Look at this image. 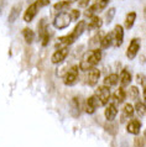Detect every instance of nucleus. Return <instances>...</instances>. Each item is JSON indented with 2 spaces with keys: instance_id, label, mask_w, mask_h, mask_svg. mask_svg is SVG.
<instances>
[{
  "instance_id": "1",
  "label": "nucleus",
  "mask_w": 146,
  "mask_h": 147,
  "mask_svg": "<svg viewBox=\"0 0 146 147\" xmlns=\"http://www.w3.org/2000/svg\"><path fill=\"white\" fill-rule=\"evenodd\" d=\"M86 27H87V24H86L84 20H80V21H78V22H77V25H76V27L73 28L72 32H70L67 36H62V37L58 38L57 48L68 47V46H71L72 43H74L76 41L83 35V32L86 31Z\"/></svg>"
},
{
  "instance_id": "2",
  "label": "nucleus",
  "mask_w": 146,
  "mask_h": 147,
  "mask_svg": "<svg viewBox=\"0 0 146 147\" xmlns=\"http://www.w3.org/2000/svg\"><path fill=\"white\" fill-rule=\"evenodd\" d=\"M102 48H94V50H91L88 51L86 55L83 56L82 61H80L79 63V69L80 71H88V69H91L93 67H95L97 64L100 62V59H102Z\"/></svg>"
},
{
  "instance_id": "3",
  "label": "nucleus",
  "mask_w": 146,
  "mask_h": 147,
  "mask_svg": "<svg viewBox=\"0 0 146 147\" xmlns=\"http://www.w3.org/2000/svg\"><path fill=\"white\" fill-rule=\"evenodd\" d=\"M95 98L97 100H98V104L99 107H104L105 104L109 103V100H110V89H109V87H107V85H99L98 88L95 89Z\"/></svg>"
},
{
  "instance_id": "4",
  "label": "nucleus",
  "mask_w": 146,
  "mask_h": 147,
  "mask_svg": "<svg viewBox=\"0 0 146 147\" xmlns=\"http://www.w3.org/2000/svg\"><path fill=\"white\" fill-rule=\"evenodd\" d=\"M109 1H110V0H95L94 4H93L92 6H87L86 7L84 16L91 19L93 15H95V14H98V13H102L105 7H107Z\"/></svg>"
},
{
  "instance_id": "5",
  "label": "nucleus",
  "mask_w": 146,
  "mask_h": 147,
  "mask_svg": "<svg viewBox=\"0 0 146 147\" xmlns=\"http://www.w3.org/2000/svg\"><path fill=\"white\" fill-rule=\"evenodd\" d=\"M72 22L70 14H67L66 11H61L58 13V15H56V18L53 20V26L57 28V30H63L70 26V24Z\"/></svg>"
},
{
  "instance_id": "6",
  "label": "nucleus",
  "mask_w": 146,
  "mask_h": 147,
  "mask_svg": "<svg viewBox=\"0 0 146 147\" xmlns=\"http://www.w3.org/2000/svg\"><path fill=\"white\" fill-rule=\"evenodd\" d=\"M99 77H100V71L98 68L93 67L87 71V76L84 78V83L89 87H95L97 83L99 82Z\"/></svg>"
},
{
  "instance_id": "7",
  "label": "nucleus",
  "mask_w": 146,
  "mask_h": 147,
  "mask_svg": "<svg viewBox=\"0 0 146 147\" xmlns=\"http://www.w3.org/2000/svg\"><path fill=\"white\" fill-rule=\"evenodd\" d=\"M77 80H78V67H77V66H72L66 73H64L63 83L66 85H68V87H71V85L74 84Z\"/></svg>"
},
{
  "instance_id": "8",
  "label": "nucleus",
  "mask_w": 146,
  "mask_h": 147,
  "mask_svg": "<svg viewBox=\"0 0 146 147\" xmlns=\"http://www.w3.org/2000/svg\"><path fill=\"white\" fill-rule=\"evenodd\" d=\"M124 41V27L121 25H115V28L113 30V46L115 48L120 47Z\"/></svg>"
},
{
  "instance_id": "9",
  "label": "nucleus",
  "mask_w": 146,
  "mask_h": 147,
  "mask_svg": "<svg viewBox=\"0 0 146 147\" xmlns=\"http://www.w3.org/2000/svg\"><path fill=\"white\" fill-rule=\"evenodd\" d=\"M68 56V47H62V48H57L53 55L51 57V62L53 64H59L62 63L64 59H66V57Z\"/></svg>"
},
{
  "instance_id": "10",
  "label": "nucleus",
  "mask_w": 146,
  "mask_h": 147,
  "mask_svg": "<svg viewBox=\"0 0 146 147\" xmlns=\"http://www.w3.org/2000/svg\"><path fill=\"white\" fill-rule=\"evenodd\" d=\"M140 50V40L139 38H132L129 43L128 51H126V57L129 59H134L139 53Z\"/></svg>"
},
{
  "instance_id": "11",
  "label": "nucleus",
  "mask_w": 146,
  "mask_h": 147,
  "mask_svg": "<svg viewBox=\"0 0 146 147\" xmlns=\"http://www.w3.org/2000/svg\"><path fill=\"white\" fill-rule=\"evenodd\" d=\"M98 107H99V104H98V100H97L95 95H92L84 103V111L87 114H94Z\"/></svg>"
},
{
  "instance_id": "12",
  "label": "nucleus",
  "mask_w": 146,
  "mask_h": 147,
  "mask_svg": "<svg viewBox=\"0 0 146 147\" xmlns=\"http://www.w3.org/2000/svg\"><path fill=\"white\" fill-rule=\"evenodd\" d=\"M125 98H126V93H125V88H121L119 87L116 89V90L114 92L110 95V99L113 103H115L116 105H119V104H123L124 101H125Z\"/></svg>"
},
{
  "instance_id": "13",
  "label": "nucleus",
  "mask_w": 146,
  "mask_h": 147,
  "mask_svg": "<svg viewBox=\"0 0 146 147\" xmlns=\"http://www.w3.org/2000/svg\"><path fill=\"white\" fill-rule=\"evenodd\" d=\"M104 115H105V119L108 121H114L115 117L118 115V105L115 103H109L105 108V111H104Z\"/></svg>"
},
{
  "instance_id": "14",
  "label": "nucleus",
  "mask_w": 146,
  "mask_h": 147,
  "mask_svg": "<svg viewBox=\"0 0 146 147\" xmlns=\"http://www.w3.org/2000/svg\"><path fill=\"white\" fill-rule=\"evenodd\" d=\"M37 13H39V7H37V5H36V3L31 4V5L26 9L25 14H24V21L25 22H31L32 20L36 18Z\"/></svg>"
},
{
  "instance_id": "15",
  "label": "nucleus",
  "mask_w": 146,
  "mask_h": 147,
  "mask_svg": "<svg viewBox=\"0 0 146 147\" xmlns=\"http://www.w3.org/2000/svg\"><path fill=\"white\" fill-rule=\"evenodd\" d=\"M134 107L131 104H129L126 103L124 105V108H123V111H121V116H120V122L121 124H124L125 121H128V120H130L131 117H134Z\"/></svg>"
},
{
  "instance_id": "16",
  "label": "nucleus",
  "mask_w": 146,
  "mask_h": 147,
  "mask_svg": "<svg viewBox=\"0 0 146 147\" xmlns=\"http://www.w3.org/2000/svg\"><path fill=\"white\" fill-rule=\"evenodd\" d=\"M131 80H132L131 73L129 72L126 68H124L123 71H121L120 76H119L120 87H121V88H126V87H129V85H130V83H131Z\"/></svg>"
},
{
  "instance_id": "17",
  "label": "nucleus",
  "mask_w": 146,
  "mask_h": 147,
  "mask_svg": "<svg viewBox=\"0 0 146 147\" xmlns=\"http://www.w3.org/2000/svg\"><path fill=\"white\" fill-rule=\"evenodd\" d=\"M140 130H141V121L131 117L128 126H126V131L129 134H131V135H139Z\"/></svg>"
},
{
  "instance_id": "18",
  "label": "nucleus",
  "mask_w": 146,
  "mask_h": 147,
  "mask_svg": "<svg viewBox=\"0 0 146 147\" xmlns=\"http://www.w3.org/2000/svg\"><path fill=\"white\" fill-rule=\"evenodd\" d=\"M70 110H71V115L73 117H78L80 115V99L78 96L73 98L70 104Z\"/></svg>"
},
{
  "instance_id": "19",
  "label": "nucleus",
  "mask_w": 146,
  "mask_h": 147,
  "mask_svg": "<svg viewBox=\"0 0 146 147\" xmlns=\"http://www.w3.org/2000/svg\"><path fill=\"white\" fill-rule=\"evenodd\" d=\"M102 25H103L102 19H100L99 16H97V15H93L91 18V21H89V24L87 26H88L89 31H95V30H99V28L102 27Z\"/></svg>"
},
{
  "instance_id": "20",
  "label": "nucleus",
  "mask_w": 146,
  "mask_h": 147,
  "mask_svg": "<svg viewBox=\"0 0 146 147\" xmlns=\"http://www.w3.org/2000/svg\"><path fill=\"white\" fill-rule=\"evenodd\" d=\"M110 46H113V32L104 34L102 40H100V48L102 50H108Z\"/></svg>"
},
{
  "instance_id": "21",
  "label": "nucleus",
  "mask_w": 146,
  "mask_h": 147,
  "mask_svg": "<svg viewBox=\"0 0 146 147\" xmlns=\"http://www.w3.org/2000/svg\"><path fill=\"white\" fill-rule=\"evenodd\" d=\"M103 35H104V32L99 31L95 36H92L91 40H89V42H88V46L91 47V50H94V48H98L100 46V40H102Z\"/></svg>"
},
{
  "instance_id": "22",
  "label": "nucleus",
  "mask_w": 146,
  "mask_h": 147,
  "mask_svg": "<svg viewBox=\"0 0 146 147\" xmlns=\"http://www.w3.org/2000/svg\"><path fill=\"white\" fill-rule=\"evenodd\" d=\"M118 82H119V76L116 73H112V74H109L104 78L103 84L107 85V87H115L118 84Z\"/></svg>"
},
{
  "instance_id": "23",
  "label": "nucleus",
  "mask_w": 146,
  "mask_h": 147,
  "mask_svg": "<svg viewBox=\"0 0 146 147\" xmlns=\"http://www.w3.org/2000/svg\"><path fill=\"white\" fill-rule=\"evenodd\" d=\"M136 21V13L135 11H130L126 18H125V21H124V25H125V28L126 30H130V28L134 26V24Z\"/></svg>"
},
{
  "instance_id": "24",
  "label": "nucleus",
  "mask_w": 146,
  "mask_h": 147,
  "mask_svg": "<svg viewBox=\"0 0 146 147\" xmlns=\"http://www.w3.org/2000/svg\"><path fill=\"white\" fill-rule=\"evenodd\" d=\"M22 36H24L25 42L29 43V45H31L32 42H34V40H35V32L29 27H26V28H24L22 30Z\"/></svg>"
},
{
  "instance_id": "25",
  "label": "nucleus",
  "mask_w": 146,
  "mask_h": 147,
  "mask_svg": "<svg viewBox=\"0 0 146 147\" xmlns=\"http://www.w3.org/2000/svg\"><path fill=\"white\" fill-rule=\"evenodd\" d=\"M70 6H71V1H58L53 5V10L56 13H61V11H66Z\"/></svg>"
},
{
  "instance_id": "26",
  "label": "nucleus",
  "mask_w": 146,
  "mask_h": 147,
  "mask_svg": "<svg viewBox=\"0 0 146 147\" xmlns=\"http://www.w3.org/2000/svg\"><path fill=\"white\" fill-rule=\"evenodd\" d=\"M48 34V30H47V22L46 20H41V21L39 22V38L41 40L45 35Z\"/></svg>"
},
{
  "instance_id": "27",
  "label": "nucleus",
  "mask_w": 146,
  "mask_h": 147,
  "mask_svg": "<svg viewBox=\"0 0 146 147\" xmlns=\"http://www.w3.org/2000/svg\"><path fill=\"white\" fill-rule=\"evenodd\" d=\"M134 110L137 113V115L143 117L145 115V113H146V107H145V104L143 103V101H140L139 99H137L136 103H135V107H134Z\"/></svg>"
},
{
  "instance_id": "28",
  "label": "nucleus",
  "mask_w": 146,
  "mask_h": 147,
  "mask_svg": "<svg viewBox=\"0 0 146 147\" xmlns=\"http://www.w3.org/2000/svg\"><path fill=\"white\" fill-rule=\"evenodd\" d=\"M115 13H116L115 6H112L107 10V13H105V24H107V25H109V24L113 21V19L115 18Z\"/></svg>"
},
{
  "instance_id": "29",
  "label": "nucleus",
  "mask_w": 146,
  "mask_h": 147,
  "mask_svg": "<svg viewBox=\"0 0 146 147\" xmlns=\"http://www.w3.org/2000/svg\"><path fill=\"white\" fill-rule=\"evenodd\" d=\"M20 10H21V7L20 5H15L13 9H11V13L9 15V22H14L16 19H18V16L20 14Z\"/></svg>"
},
{
  "instance_id": "30",
  "label": "nucleus",
  "mask_w": 146,
  "mask_h": 147,
  "mask_svg": "<svg viewBox=\"0 0 146 147\" xmlns=\"http://www.w3.org/2000/svg\"><path fill=\"white\" fill-rule=\"evenodd\" d=\"M129 96H130V99H132V100L139 99V89H137V87L132 85V87L129 88Z\"/></svg>"
},
{
  "instance_id": "31",
  "label": "nucleus",
  "mask_w": 146,
  "mask_h": 147,
  "mask_svg": "<svg viewBox=\"0 0 146 147\" xmlns=\"http://www.w3.org/2000/svg\"><path fill=\"white\" fill-rule=\"evenodd\" d=\"M70 16H71L72 21H77V20L79 19V16H80V11L78 9H73V10H71Z\"/></svg>"
},
{
  "instance_id": "32",
  "label": "nucleus",
  "mask_w": 146,
  "mask_h": 147,
  "mask_svg": "<svg viewBox=\"0 0 146 147\" xmlns=\"http://www.w3.org/2000/svg\"><path fill=\"white\" fill-rule=\"evenodd\" d=\"M134 145H135V146H144L145 145V138H144V136H135Z\"/></svg>"
},
{
  "instance_id": "33",
  "label": "nucleus",
  "mask_w": 146,
  "mask_h": 147,
  "mask_svg": "<svg viewBox=\"0 0 146 147\" xmlns=\"http://www.w3.org/2000/svg\"><path fill=\"white\" fill-rule=\"evenodd\" d=\"M48 4H50V0H37V1H36V5H37L39 9H41V7L47 6Z\"/></svg>"
},
{
  "instance_id": "34",
  "label": "nucleus",
  "mask_w": 146,
  "mask_h": 147,
  "mask_svg": "<svg viewBox=\"0 0 146 147\" xmlns=\"http://www.w3.org/2000/svg\"><path fill=\"white\" fill-rule=\"evenodd\" d=\"M136 79H137V82H139L141 85H144V84L146 83V77L143 74V73H139V74H137V77H136Z\"/></svg>"
},
{
  "instance_id": "35",
  "label": "nucleus",
  "mask_w": 146,
  "mask_h": 147,
  "mask_svg": "<svg viewBox=\"0 0 146 147\" xmlns=\"http://www.w3.org/2000/svg\"><path fill=\"white\" fill-rule=\"evenodd\" d=\"M89 3H91V0H78V6L86 9L87 6H89Z\"/></svg>"
},
{
  "instance_id": "36",
  "label": "nucleus",
  "mask_w": 146,
  "mask_h": 147,
  "mask_svg": "<svg viewBox=\"0 0 146 147\" xmlns=\"http://www.w3.org/2000/svg\"><path fill=\"white\" fill-rule=\"evenodd\" d=\"M105 129H107V130L113 129L112 131H110V134H116V132H118V127H116V125H114V124H108V125H105Z\"/></svg>"
},
{
  "instance_id": "37",
  "label": "nucleus",
  "mask_w": 146,
  "mask_h": 147,
  "mask_svg": "<svg viewBox=\"0 0 146 147\" xmlns=\"http://www.w3.org/2000/svg\"><path fill=\"white\" fill-rule=\"evenodd\" d=\"M144 87V100H145V103H146V83L143 85Z\"/></svg>"
},
{
  "instance_id": "38",
  "label": "nucleus",
  "mask_w": 146,
  "mask_h": 147,
  "mask_svg": "<svg viewBox=\"0 0 146 147\" xmlns=\"http://www.w3.org/2000/svg\"><path fill=\"white\" fill-rule=\"evenodd\" d=\"M144 138H145V144H146V130H145V132H144Z\"/></svg>"
},
{
  "instance_id": "39",
  "label": "nucleus",
  "mask_w": 146,
  "mask_h": 147,
  "mask_svg": "<svg viewBox=\"0 0 146 147\" xmlns=\"http://www.w3.org/2000/svg\"><path fill=\"white\" fill-rule=\"evenodd\" d=\"M144 16H145V19H146V7H145V10H144Z\"/></svg>"
},
{
  "instance_id": "40",
  "label": "nucleus",
  "mask_w": 146,
  "mask_h": 147,
  "mask_svg": "<svg viewBox=\"0 0 146 147\" xmlns=\"http://www.w3.org/2000/svg\"><path fill=\"white\" fill-rule=\"evenodd\" d=\"M72 1H77V0H72Z\"/></svg>"
}]
</instances>
